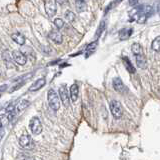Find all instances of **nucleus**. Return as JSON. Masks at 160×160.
I'll return each mask as SVG.
<instances>
[{"instance_id":"a211bd4d","label":"nucleus","mask_w":160,"mask_h":160,"mask_svg":"<svg viewBox=\"0 0 160 160\" xmlns=\"http://www.w3.org/2000/svg\"><path fill=\"white\" fill-rule=\"evenodd\" d=\"M135 59H136V64L139 68H145L146 67V58H145V55L141 54V55H137L135 56Z\"/></svg>"},{"instance_id":"2eb2a0df","label":"nucleus","mask_w":160,"mask_h":160,"mask_svg":"<svg viewBox=\"0 0 160 160\" xmlns=\"http://www.w3.org/2000/svg\"><path fill=\"white\" fill-rule=\"evenodd\" d=\"M11 38L12 40L15 42V43H17L18 45H24L25 44V36L22 34V33H20V32H15L11 35Z\"/></svg>"},{"instance_id":"39448f33","label":"nucleus","mask_w":160,"mask_h":160,"mask_svg":"<svg viewBox=\"0 0 160 160\" xmlns=\"http://www.w3.org/2000/svg\"><path fill=\"white\" fill-rule=\"evenodd\" d=\"M29 127H30V130H31L32 134H34V135H38L42 132V123L40 121V119L36 116L32 117L31 120H30Z\"/></svg>"},{"instance_id":"7c9ffc66","label":"nucleus","mask_w":160,"mask_h":160,"mask_svg":"<svg viewBox=\"0 0 160 160\" xmlns=\"http://www.w3.org/2000/svg\"><path fill=\"white\" fill-rule=\"evenodd\" d=\"M75 1H76V0H75Z\"/></svg>"},{"instance_id":"4be33fe9","label":"nucleus","mask_w":160,"mask_h":160,"mask_svg":"<svg viewBox=\"0 0 160 160\" xmlns=\"http://www.w3.org/2000/svg\"><path fill=\"white\" fill-rule=\"evenodd\" d=\"M105 28H106V20H102V21L100 22L97 30H96V33H95V38L98 39L100 37V35H101L104 32Z\"/></svg>"},{"instance_id":"20e7f679","label":"nucleus","mask_w":160,"mask_h":160,"mask_svg":"<svg viewBox=\"0 0 160 160\" xmlns=\"http://www.w3.org/2000/svg\"><path fill=\"white\" fill-rule=\"evenodd\" d=\"M56 3H57L56 0H45V3H44L45 11H46V14L50 18L55 16V14H56V12H57Z\"/></svg>"},{"instance_id":"b1692460","label":"nucleus","mask_w":160,"mask_h":160,"mask_svg":"<svg viewBox=\"0 0 160 160\" xmlns=\"http://www.w3.org/2000/svg\"><path fill=\"white\" fill-rule=\"evenodd\" d=\"M121 1H122V0H113V1H112L111 3H110V4L108 5V6L106 7V9H105V13L108 12L109 10L113 9L115 6H116V5H118V4H119L120 2H121Z\"/></svg>"},{"instance_id":"a878e982","label":"nucleus","mask_w":160,"mask_h":160,"mask_svg":"<svg viewBox=\"0 0 160 160\" xmlns=\"http://www.w3.org/2000/svg\"><path fill=\"white\" fill-rule=\"evenodd\" d=\"M54 25L56 26L57 29H61L64 26V21L61 18H56L54 20Z\"/></svg>"},{"instance_id":"6ab92c4d","label":"nucleus","mask_w":160,"mask_h":160,"mask_svg":"<svg viewBox=\"0 0 160 160\" xmlns=\"http://www.w3.org/2000/svg\"><path fill=\"white\" fill-rule=\"evenodd\" d=\"M75 6H76V10L78 12L85 11L87 8L86 0H76V1H75Z\"/></svg>"},{"instance_id":"cd10ccee","label":"nucleus","mask_w":160,"mask_h":160,"mask_svg":"<svg viewBox=\"0 0 160 160\" xmlns=\"http://www.w3.org/2000/svg\"><path fill=\"white\" fill-rule=\"evenodd\" d=\"M56 1H57L59 4H61V5H62V4H64V3H66V2H67V0H56Z\"/></svg>"},{"instance_id":"423d86ee","label":"nucleus","mask_w":160,"mask_h":160,"mask_svg":"<svg viewBox=\"0 0 160 160\" xmlns=\"http://www.w3.org/2000/svg\"><path fill=\"white\" fill-rule=\"evenodd\" d=\"M59 97L61 99L62 103L64 104V106L68 107L70 104V94L68 93V90L66 88V85H61L59 88Z\"/></svg>"},{"instance_id":"393cba45","label":"nucleus","mask_w":160,"mask_h":160,"mask_svg":"<svg viewBox=\"0 0 160 160\" xmlns=\"http://www.w3.org/2000/svg\"><path fill=\"white\" fill-rule=\"evenodd\" d=\"M65 18L68 22H72L75 19V14L72 11H66L65 12Z\"/></svg>"},{"instance_id":"dca6fc26","label":"nucleus","mask_w":160,"mask_h":160,"mask_svg":"<svg viewBox=\"0 0 160 160\" xmlns=\"http://www.w3.org/2000/svg\"><path fill=\"white\" fill-rule=\"evenodd\" d=\"M97 45H98L97 41H93L91 43H89L86 46V48H85V57H86V58L89 57L92 53H94L95 51H96Z\"/></svg>"},{"instance_id":"6e6552de","label":"nucleus","mask_w":160,"mask_h":160,"mask_svg":"<svg viewBox=\"0 0 160 160\" xmlns=\"http://www.w3.org/2000/svg\"><path fill=\"white\" fill-rule=\"evenodd\" d=\"M12 57H13L14 62H16L19 65H25L27 62L26 54H24L21 51H18V50H14L12 52Z\"/></svg>"},{"instance_id":"c85d7f7f","label":"nucleus","mask_w":160,"mask_h":160,"mask_svg":"<svg viewBox=\"0 0 160 160\" xmlns=\"http://www.w3.org/2000/svg\"><path fill=\"white\" fill-rule=\"evenodd\" d=\"M4 137V126H1V138Z\"/></svg>"},{"instance_id":"9d476101","label":"nucleus","mask_w":160,"mask_h":160,"mask_svg":"<svg viewBox=\"0 0 160 160\" xmlns=\"http://www.w3.org/2000/svg\"><path fill=\"white\" fill-rule=\"evenodd\" d=\"M112 84H113V88L116 90L117 92H119V93H125V92L127 91L126 86H125L124 83L122 82V80L120 79V78H118V77L113 79Z\"/></svg>"},{"instance_id":"bb28decb","label":"nucleus","mask_w":160,"mask_h":160,"mask_svg":"<svg viewBox=\"0 0 160 160\" xmlns=\"http://www.w3.org/2000/svg\"><path fill=\"white\" fill-rule=\"evenodd\" d=\"M139 0H128V4L130 5V6H135L137 3H138Z\"/></svg>"},{"instance_id":"aec40b11","label":"nucleus","mask_w":160,"mask_h":160,"mask_svg":"<svg viewBox=\"0 0 160 160\" xmlns=\"http://www.w3.org/2000/svg\"><path fill=\"white\" fill-rule=\"evenodd\" d=\"M131 51L132 53L135 55V56H137V55H141V54H144L143 53V48L142 46L140 45L139 43H133L132 46H131Z\"/></svg>"},{"instance_id":"f03ea898","label":"nucleus","mask_w":160,"mask_h":160,"mask_svg":"<svg viewBox=\"0 0 160 160\" xmlns=\"http://www.w3.org/2000/svg\"><path fill=\"white\" fill-rule=\"evenodd\" d=\"M47 100H48V104L50 108L54 111H57L60 108V97L59 95L56 93V91L53 89H50L48 93H47Z\"/></svg>"},{"instance_id":"f3484780","label":"nucleus","mask_w":160,"mask_h":160,"mask_svg":"<svg viewBox=\"0 0 160 160\" xmlns=\"http://www.w3.org/2000/svg\"><path fill=\"white\" fill-rule=\"evenodd\" d=\"M122 61H123L125 68L127 69V71L129 73H131V74H134L135 71H136V69H135V67L133 66V64L131 63V61H130V59L128 57L124 56V57H122Z\"/></svg>"},{"instance_id":"f8f14e48","label":"nucleus","mask_w":160,"mask_h":160,"mask_svg":"<svg viewBox=\"0 0 160 160\" xmlns=\"http://www.w3.org/2000/svg\"><path fill=\"white\" fill-rule=\"evenodd\" d=\"M46 84V80H45L44 77L42 78H39L37 79L36 81H34L32 84H31V86L29 87V91H37V90H39L40 88H42L44 85Z\"/></svg>"},{"instance_id":"ddd939ff","label":"nucleus","mask_w":160,"mask_h":160,"mask_svg":"<svg viewBox=\"0 0 160 160\" xmlns=\"http://www.w3.org/2000/svg\"><path fill=\"white\" fill-rule=\"evenodd\" d=\"M69 94H70V100L72 102H75L78 98V94H79V87L76 83H74L71 85V87L69 89Z\"/></svg>"},{"instance_id":"5701e85b","label":"nucleus","mask_w":160,"mask_h":160,"mask_svg":"<svg viewBox=\"0 0 160 160\" xmlns=\"http://www.w3.org/2000/svg\"><path fill=\"white\" fill-rule=\"evenodd\" d=\"M151 49L155 52H160V36H157L151 43Z\"/></svg>"},{"instance_id":"f257e3e1","label":"nucleus","mask_w":160,"mask_h":160,"mask_svg":"<svg viewBox=\"0 0 160 160\" xmlns=\"http://www.w3.org/2000/svg\"><path fill=\"white\" fill-rule=\"evenodd\" d=\"M153 13L154 10L151 5H141L129 12L130 21H136L138 24H143Z\"/></svg>"},{"instance_id":"412c9836","label":"nucleus","mask_w":160,"mask_h":160,"mask_svg":"<svg viewBox=\"0 0 160 160\" xmlns=\"http://www.w3.org/2000/svg\"><path fill=\"white\" fill-rule=\"evenodd\" d=\"M29 105V101L26 99H22L20 100V101L15 105V107H16V111L17 112H20L22 111V110H24L25 108H27V106Z\"/></svg>"},{"instance_id":"9b49d317","label":"nucleus","mask_w":160,"mask_h":160,"mask_svg":"<svg viewBox=\"0 0 160 160\" xmlns=\"http://www.w3.org/2000/svg\"><path fill=\"white\" fill-rule=\"evenodd\" d=\"M48 37L52 40L53 42L57 43V44H60L62 43V34L59 32V30H51L50 33L48 34Z\"/></svg>"},{"instance_id":"c756f323","label":"nucleus","mask_w":160,"mask_h":160,"mask_svg":"<svg viewBox=\"0 0 160 160\" xmlns=\"http://www.w3.org/2000/svg\"><path fill=\"white\" fill-rule=\"evenodd\" d=\"M158 14L160 15V5H158Z\"/></svg>"},{"instance_id":"0eeeda50","label":"nucleus","mask_w":160,"mask_h":160,"mask_svg":"<svg viewBox=\"0 0 160 160\" xmlns=\"http://www.w3.org/2000/svg\"><path fill=\"white\" fill-rule=\"evenodd\" d=\"M19 144L24 149H31L33 147V141L31 136L28 134L21 135V137L19 138Z\"/></svg>"},{"instance_id":"7ed1b4c3","label":"nucleus","mask_w":160,"mask_h":160,"mask_svg":"<svg viewBox=\"0 0 160 160\" xmlns=\"http://www.w3.org/2000/svg\"><path fill=\"white\" fill-rule=\"evenodd\" d=\"M110 111H111L112 116L115 119L121 118L122 114H123L122 105L120 104V102L117 101V100H112V101L110 102Z\"/></svg>"},{"instance_id":"1a4fd4ad","label":"nucleus","mask_w":160,"mask_h":160,"mask_svg":"<svg viewBox=\"0 0 160 160\" xmlns=\"http://www.w3.org/2000/svg\"><path fill=\"white\" fill-rule=\"evenodd\" d=\"M2 60L5 64V66L8 69H11V68H14V60H13V57L10 56L9 52L7 50H3L2 51Z\"/></svg>"},{"instance_id":"4468645a","label":"nucleus","mask_w":160,"mask_h":160,"mask_svg":"<svg viewBox=\"0 0 160 160\" xmlns=\"http://www.w3.org/2000/svg\"><path fill=\"white\" fill-rule=\"evenodd\" d=\"M132 32H133L132 28H122L118 33V37L120 40L124 41V40H127L130 36H131Z\"/></svg>"}]
</instances>
